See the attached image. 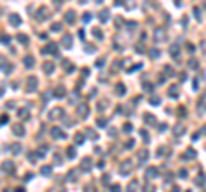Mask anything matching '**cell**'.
Instances as JSON below:
<instances>
[{"label":"cell","mask_w":206,"mask_h":192,"mask_svg":"<svg viewBox=\"0 0 206 192\" xmlns=\"http://www.w3.org/2000/svg\"><path fill=\"white\" fill-rule=\"evenodd\" d=\"M86 112H88V106H86V105H81V106H79V115L84 117V115H86Z\"/></svg>","instance_id":"6da1fadb"},{"label":"cell","mask_w":206,"mask_h":192,"mask_svg":"<svg viewBox=\"0 0 206 192\" xmlns=\"http://www.w3.org/2000/svg\"><path fill=\"white\" fill-rule=\"evenodd\" d=\"M14 132H16V134H24V129H22V127H14Z\"/></svg>","instance_id":"7a4b0ae2"},{"label":"cell","mask_w":206,"mask_h":192,"mask_svg":"<svg viewBox=\"0 0 206 192\" xmlns=\"http://www.w3.org/2000/svg\"><path fill=\"white\" fill-rule=\"evenodd\" d=\"M52 69H53V64H45V70L47 72H52Z\"/></svg>","instance_id":"3957f363"},{"label":"cell","mask_w":206,"mask_h":192,"mask_svg":"<svg viewBox=\"0 0 206 192\" xmlns=\"http://www.w3.org/2000/svg\"><path fill=\"white\" fill-rule=\"evenodd\" d=\"M194 156H196L194 151H192V149H189V151H187V156H184V158H194Z\"/></svg>","instance_id":"277c9868"},{"label":"cell","mask_w":206,"mask_h":192,"mask_svg":"<svg viewBox=\"0 0 206 192\" xmlns=\"http://www.w3.org/2000/svg\"><path fill=\"white\" fill-rule=\"evenodd\" d=\"M10 22H12V24H17V22H19V19H17L16 16H10Z\"/></svg>","instance_id":"5b68a950"},{"label":"cell","mask_w":206,"mask_h":192,"mask_svg":"<svg viewBox=\"0 0 206 192\" xmlns=\"http://www.w3.org/2000/svg\"><path fill=\"white\" fill-rule=\"evenodd\" d=\"M64 41H65V46H69V45H70V36H65Z\"/></svg>","instance_id":"8992f818"},{"label":"cell","mask_w":206,"mask_h":192,"mask_svg":"<svg viewBox=\"0 0 206 192\" xmlns=\"http://www.w3.org/2000/svg\"><path fill=\"white\" fill-rule=\"evenodd\" d=\"M24 64H26V65H31V64H33V58H24Z\"/></svg>","instance_id":"52a82bcc"},{"label":"cell","mask_w":206,"mask_h":192,"mask_svg":"<svg viewBox=\"0 0 206 192\" xmlns=\"http://www.w3.org/2000/svg\"><path fill=\"white\" fill-rule=\"evenodd\" d=\"M64 93H65V89H64V87H59V89H57V94H64Z\"/></svg>","instance_id":"ba28073f"},{"label":"cell","mask_w":206,"mask_h":192,"mask_svg":"<svg viewBox=\"0 0 206 192\" xmlns=\"http://www.w3.org/2000/svg\"><path fill=\"white\" fill-rule=\"evenodd\" d=\"M151 55H153V57H158V55H160V52H156V50H151Z\"/></svg>","instance_id":"9c48e42d"},{"label":"cell","mask_w":206,"mask_h":192,"mask_svg":"<svg viewBox=\"0 0 206 192\" xmlns=\"http://www.w3.org/2000/svg\"><path fill=\"white\" fill-rule=\"evenodd\" d=\"M67 21H69V22H72V12H69V14H67Z\"/></svg>","instance_id":"30bf717a"},{"label":"cell","mask_w":206,"mask_h":192,"mask_svg":"<svg viewBox=\"0 0 206 192\" xmlns=\"http://www.w3.org/2000/svg\"><path fill=\"white\" fill-rule=\"evenodd\" d=\"M19 41H28V38H26V36H21V34H19Z\"/></svg>","instance_id":"8fae6325"}]
</instances>
